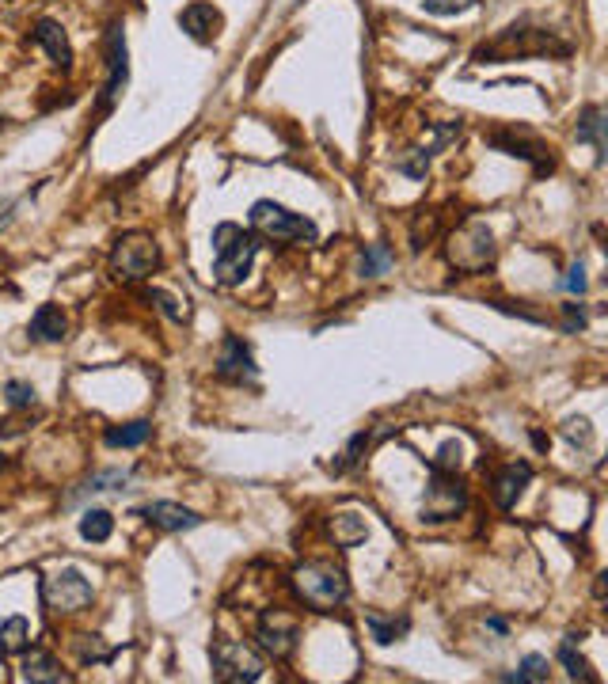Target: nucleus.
<instances>
[{
	"label": "nucleus",
	"mask_w": 608,
	"mask_h": 684,
	"mask_svg": "<svg viewBox=\"0 0 608 684\" xmlns=\"http://www.w3.org/2000/svg\"><path fill=\"white\" fill-rule=\"evenodd\" d=\"M247 217H251L255 236L274 240V244H316V240H320L316 221H308L304 213H293V209L278 206V202H270V198H259Z\"/></svg>",
	"instance_id": "7ed1b4c3"
},
{
	"label": "nucleus",
	"mask_w": 608,
	"mask_h": 684,
	"mask_svg": "<svg viewBox=\"0 0 608 684\" xmlns=\"http://www.w3.org/2000/svg\"><path fill=\"white\" fill-rule=\"evenodd\" d=\"M559 662L567 665V677L570 681H586V684H597V673L589 669V662L574 650V635H567L563 643H559Z\"/></svg>",
	"instance_id": "b1692460"
},
{
	"label": "nucleus",
	"mask_w": 608,
	"mask_h": 684,
	"mask_svg": "<svg viewBox=\"0 0 608 684\" xmlns=\"http://www.w3.org/2000/svg\"><path fill=\"white\" fill-rule=\"evenodd\" d=\"M111 654L114 650H107L95 635H84V639H80V662H111Z\"/></svg>",
	"instance_id": "473e14b6"
},
{
	"label": "nucleus",
	"mask_w": 608,
	"mask_h": 684,
	"mask_svg": "<svg viewBox=\"0 0 608 684\" xmlns=\"http://www.w3.org/2000/svg\"><path fill=\"white\" fill-rule=\"evenodd\" d=\"M502 681H510V684H540V681H548V658H544V654H529V658H521L517 673H502Z\"/></svg>",
	"instance_id": "393cba45"
},
{
	"label": "nucleus",
	"mask_w": 608,
	"mask_h": 684,
	"mask_svg": "<svg viewBox=\"0 0 608 684\" xmlns=\"http://www.w3.org/2000/svg\"><path fill=\"white\" fill-rule=\"evenodd\" d=\"M293 589H297V597L312 612H335L350 597L346 570L331 567V563H301V567H293Z\"/></svg>",
	"instance_id": "f03ea898"
},
{
	"label": "nucleus",
	"mask_w": 608,
	"mask_h": 684,
	"mask_svg": "<svg viewBox=\"0 0 608 684\" xmlns=\"http://www.w3.org/2000/svg\"><path fill=\"white\" fill-rule=\"evenodd\" d=\"M449 259H453L460 270H483V266H491V259H494L491 232L483 225H468L460 236H453Z\"/></svg>",
	"instance_id": "9d476101"
},
{
	"label": "nucleus",
	"mask_w": 608,
	"mask_h": 684,
	"mask_svg": "<svg viewBox=\"0 0 608 684\" xmlns=\"http://www.w3.org/2000/svg\"><path fill=\"white\" fill-rule=\"evenodd\" d=\"M137 517H145L152 529H164V532H183V529H198L202 525V517L187 506H179V502H149V506H141Z\"/></svg>",
	"instance_id": "ddd939ff"
},
{
	"label": "nucleus",
	"mask_w": 608,
	"mask_h": 684,
	"mask_svg": "<svg viewBox=\"0 0 608 684\" xmlns=\"http://www.w3.org/2000/svg\"><path fill=\"white\" fill-rule=\"evenodd\" d=\"M209 658H213V677L221 684H251L263 677V658L240 639H213Z\"/></svg>",
	"instance_id": "423d86ee"
},
{
	"label": "nucleus",
	"mask_w": 608,
	"mask_h": 684,
	"mask_svg": "<svg viewBox=\"0 0 608 684\" xmlns=\"http://www.w3.org/2000/svg\"><path fill=\"white\" fill-rule=\"evenodd\" d=\"M475 4H479V0H422V8H426L430 16H460V12H468Z\"/></svg>",
	"instance_id": "7c9ffc66"
},
{
	"label": "nucleus",
	"mask_w": 608,
	"mask_h": 684,
	"mask_svg": "<svg viewBox=\"0 0 608 684\" xmlns=\"http://www.w3.org/2000/svg\"><path fill=\"white\" fill-rule=\"evenodd\" d=\"M456 464H460V441H445L441 449H437L434 464L430 468H445V472H456Z\"/></svg>",
	"instance_id": "72a5a7b5"
},
{
	"label": "nucleus",
	"mask_w": 608,
	"mask_h": 684,
	"mask_svg": "<svg viewBox=\"0 0 608 684\" xmlns=\"http://www.w3.org/2000/svg\"><path fill=\"white\" fill-rule=\"evenodd\" d=\"M23 681L31 684H65L69 681V673L61 669L54 654H46V650H27L23 654Z\"/></svg>",
	"instance_id": "f3484780"
},
{
	"label": "nucleus",
	"mask_w": 608,
	"mask_h": 684,
	"mask_svg": "<svg viewBox=\"0 0 608 684\" xmlns=\"http://www.w3.org/2000/svg\"><path fill=\"white\" fill-rule=\"evenodd\" d=\"M145 297H149V301H156V308H160V312H164V316H168V320H183V312H179V308H175V301H171L168 293H160V289H149V293H145Z\"/></svg>",
	"instance_id": "f704fd0d"
},
{
	"label": "nucleus",
	"mask_w": 608,
	"mask_h": 684,
	"mask_svg": "<svg viewBox=\"0 0 608 684\" xmlns=\"http://www.w3.org/2000/svg\"><path fill=\"white\" fill-rule=\"evenodd\" d=\"M255 251H259L255 232H244L232 221H221L213 228V278L221 285H240L255 263Z\"/></svg>",
	"instance_id": "f257e3e1"
},
{
	"label": "nucleus",
	"mask_w": 608,
	"mask_h": 684,
	"mask_svg": "<svg viewBox=\"0 0 608 684\" xmlns=\"http://www.w3.org/2000/svg\"><path fill=\"white\" fill-rule=\"evenodd\" d=\"M42 597L54 612H80L92 605V582L80 570H57L54 578L42 582Z\"/></svg>",
	"instance_id": "0eeeda50"
},
{
	"label": "nucleus",
	"mask_w": 608,
	"mask_h": 684,
	"mask_svg": "<svg viewBox=\"0 0 608 684\" xmlns=\"http://www.w3.org/2000/svg\"><path fill=\"white\" fill-rule=\"evenodd\" d=\"M0 472H4V456H0Z\"/></svg>",
	"instance_id": "ea45409f"
},
{
	"label": "nucleus",
	"mask_w": 608,
	"mask_h": 684,
	"mask_svg": "<svg viewBox=\"0 0 608 684\" xmlns=\"http://www.w3.org/2000/svg\"><path fill=\"white\" fill-rule=\"evenodd\" d=\"M65 331H69L65 312H61L57 304H38V312L31 316V335H35L38 342H61L65 339Z\"/></svg>",
	"instance_id": "a211bd4d"
},
{
	"label": "nucleus",
	"mask_w": 608,
	"mask_h": 684,
	"mask_svg": "<svg viewBox=\"0 0 608 684\" xmlns=\"http://www.w3.org/2000/svg\"><path fill=\"white\" fill-rule=\"evenodd\" d=\"M369 441H373V434H365V430H361V434H354V437H350V445H346V449H342V456H339V460L331 464V472H346L350 464H358V460H361V453L369 449Z\"/></svg>",
	"instance_id": "c85d7f7f"
},
{
	"label": "nucleus",
	"mask_w": 608,
	"mask_h": 684,
	"mask_svg": "<svg viewBox=\"0 0 608 684\" xmlns=\"http://www.w3.org/2000/svg\"><path fill=\"white\" fill-rule=\"evenodd\" d=\"M4 396H8L12 407H31V403H35V388H31L27 380H8V384H4Z\"/></svg>",
	"instance_id": "2f4dec72"
},
{
	"label": "nucleus",
	"mask_w": 608,
	"mask_h": 684,
	"mask_svg": "<svg viewBox=\"0 0 608 684\" xmlns=\"http://www.w3.org/2000/svg\"><path fill=\"white\" fill-rule=\"evenodd\" d=\"M464 506H468V487L456 479V472L430 468V483H426V498H422V521L445 525V521L460 517Z\"/></svg>",
	"instance_id": "39448f33"
},
{
	"label": "nucleus",
	"mask_w": 608,
	"mask_h": 684,
	"mask_svg": "<svg viewBox=\"0 0 608 684\" xmlns=\"http://www.w3.org/2000/svg\"><path fill=\"white\" fill-rule=\"evenodd\" d=\"M529 483H532V468L525 460H521V464H506L491 483V494H494V502H498V510H513L517 498L525 494Z\"/></svg>",
	"instance_id": "2eb2a0df"
},
{
	"label": "nucleus",
	"mask_w": 608,
	"mask_h": 684,
	"mask_svg": "<svg viewBox=\"0 0 608 684\" xmlns=\"http://www.w3.org/2000/svg\"><path fill=\"white\" fill-rule=\"evenodd\" d=\"M111 270L118 282H141L152 270H160V244L145 232H126L118 236L111 251Z\"/></svg>",
	"instance_id": "20e7f679"
},
{
	"label": "nucleus",
	"mask_w": 608,
	"mask_h": 684,
	"mask_svg": "<svg viewBox=\"0 0 608 684\" xmlns=\"http://www.w3.org/2000/svg\"><path fill=\"white\" fill-rule=\"evenodd\" d=\"M365 627L373 631V639H377L380 646H388V643H399V639L407 635L411 620H407V616H380V612H365Z\"/></svg>",
	"instance_id": "aec40b11"
},
{
	"label": "nucleus",
	"mask_w": 608,
	"mask_h": 684,
	"mask_svg": "<svg viewBox=\"0 0 608 684\" xmlns=\"http://www.w3.org/2000/svg\"><path fill=\"white\" fill-rule=\"evenodd\" d=\"M179 27L187 31L194 42H202V46H209V42H217V35H221V27H225V16L209 4V0H190L187 8L179 12Z\"/></svg>",
	"instance_id": "f8f14e48"
},
{
	"label": "nucleus",
	"mask_w": 608,
	"mask_h": 684,
	"mask_svg": "<svg viewBox=\"0 0 608 684\" xmlns=\"http://www.w3.org/2000/svg\"><path fill=\"white\" fill-rule=\"evenodd\" d=\"M130 80V54H126V35L122 27L114 23L111 35H107V84H103V99H99V111H111L114 99L122 95Z\"/></svg>",
	"instance_id": "1a4fd4ad"
},
{
	"label": "nucleus",
	"mask_w": 608,
	"mask_h": 684,
	"mask_svg": "<svg viewBox=\"0 0 608 684\" xmlns=\"http://www.w3.org/2000/svg\"><path fill=\"white\" fill-rule=\"evenodd\" d=\"M217 373L225 380H236V384H244V380H255V358H251V346L244 339H236V335H228L221 342V354H217Z\"/></svg>",
	"instance_id": "4468645a"
},
{
	"label": "nucleus",
	"mask_w": 608,
	"mask_h": 684,
	"mask_svg": "<svg viewBox=\"0 0 608 684\" xmlns=\"http://www.w3.org/2000/svg\"><path fill=\"white\" fill-rule=\"evenodd\" d=\"M487 627H491V631H498V635H506V631H510V627H506V620H502V616H491V620H487Z\"/></svg>",
	"instance_id": "58836bf2"
},
{
	"label": "nucleus",
	"mask_w": 608,
	"mask_h": 684,
	"mask_svg": "<svg viewBox=\"0 0 608 684\" xmlns=\"http://www.w3.org/2000/svg\"><path fill=\"white\" fill-rule=\"evenodd\" d=\"M114 532V517L107 510H88L80 517V536L84 540H92V544H103V540H111Z\"/></svg>",
	"instance_id": "a878e982"
},
{
	"label": "nucleus",
	"mask_w": 608,
	"mask_h": 684,
	"mask_svg": "<svg viewBox=\"0 0 608 684\" xmlns=\"http://www.w3.org/2000/svg\"><path fill=\"white\" fill-rule=\"evenodd\" d=\"M35 42L50 54V61H54L57 69H69L73 65V46H69V38H65V31L57 27L54 19H38Z\"/></svg>",
	"instance_id": "dca6fc26"
},
{
	"label": "nucleus",
	"mask_w": 608,
	"mask_h": 684,
	"mask_svg": "<svg viewBox=\"0 0 608 684\" xmlns=\"http://www.w3.org/2000/svg\"><path fill=\"white\" fill-rule=\"evenodd\" d=\"M563 289H567V293H586V266L582 263L570 266L567 278H563Z\"/></svg>",
	"instance_id": "c9c22d12"
},
{
	"label": "nucleus",
	"mask_w": 608,
	"mask_h": 684,
	"mask_svg": "<svg viewBox=\"0 0 608 684\" xmlns=\"http://www.w3.org/2000/svg\"><path fill=\"white\" fill-rule=\"evenodd\" d=\"M388 270H392V247L388 244L365 247V255H361V278H380Z\"/></svg>",
	"instance_id": "bb28decb"
},
{
	"label": "nucleus",
	"mask_w": 608,
	"mask_h": 684,
	"mask_svg": "<svg viewBox=\"0 0 608 684\" xmlns=\"http://www.w3.org/2000/svg\"><path fill=\"white\" fill-rule=\"evenodd\" d=\"M563 312H567V323H563V331H582L586 327V316H582V308L578 304H563Z\"/></svg>",
	"instance_id": "e433bc0d"
},
{
	"label": "nucleus",
	"mask_w": 608,
	"mask_h": 684,
	"mask_svg": "<svg viewBox=\"0 0 608 684\" xmlns=\"http://www.w3.org/2000/svg\"><path fill=\"white\" fill-rule=\"evenodd\" d=\"M297 639H301V627L297 620H289L285 612H263L259 624H255V643L263 654H270L274 662H285L293 650H297Z\"/></svg>",
	"instance_id": "6e6552de"
},
{
	"label": "nucleus",
	"mask_w": 608,
	"mask_h": 684,
	"mask_svg": "<svg viewBox=\"0 0 608 684\" xmlns=\"http://www.w3.org/2000/svg\"><path fill=\"white\" fill-rule=\"evenodd\" d=\"M605 111L601 107H586L578 118V141H589L597 149V164H605Z\"/></svg>",
	"instance_id": "6ab92c4d"
},
{
	"label": "nucleus",
	"mask_w": 608,
	"mask_h": 684,
	"mask_svg": "<svg viewBox=\"0 0 608 684\" xmlns=\"http://www.w3.org/2000/svg\"><path fill=\"white\" fill-rule=\"evenodd\" d=\"M430 160H434V156H430L426 149H411L407 156H403V160H399L396 168L403 171V175H411V179H422V175H426V168H430Z\"/></svg>",
	"instance_id": "c756f323"
},
{
	"label": "nucleus",
	"mask_w": 608,
	"mask_h": 684,
	"mask_svg": "<svg viewBox=\"0 0 608 684\" xmlns=\"http://www.w3.org/2000/svg\"><path fill=\"white\" fill-rule=\"evenodd\" d=\"M130 483V472H122V468H107V472H95L80 494H99V491H114V487H126Z\"/></svg>",
	"instance_id": "cd10ccee"
},
{
	"label": "nucleus",
	"mask_w": 608,
	"mask_h": 684,
	"mask_svg": "<svg viewBox=\"0 0 608 684\" xmlns=\"http://www.w3.org/2000/svg\"><path fill=\"white\" fill-rule=\"evenodd\" d=\"M331 536H335V544L339 548H354V544H361L365 536H369V529H365V521H361L358 513H335L331 517Z\"/></svg>",
	"instance_id": "4be33fe9"
},
{
	"label": "nucleus",
	"mask_w": 608,
	"mask_h": 684,
	"mask_svg": "<svg viewBox=\"0 0 608 684\" xmlns=\"http://www.w3.org/2000/svg\"><path fill=\"white\" fill-rule=\"evenodd\" d=\"M27 639H31V627H27V620H23V616L4 620V624H0V658L27 650Z\"/></svg>",
	"instance_id": "5701e85b"
},
{
	"label": "nucleus",
	"mask_w": 608,
	"mask_h": 684,
	"mask_svg": "<svg viewBox=\"0 0 608 684\" xmlns=\"http://www.w3.org/2000/svg\"><path fill=\"white\" fill-rule=\"evenodd\" d=\"M487 141H491L494 149L506 152V156L532 160L540 175H544V171H551V156H548L551 149H544V145H540L532 133H525V130H494V133H487Z\"/></svg>",
	"instance_id": "9b49d317"
},
{
	"label": "nucleus",
	"mask_w": 608,
	"mask_h": 684,
	"mask_svg": "<svg viewBox=\"0 0 608 684\" xmlns=\"http://www.w3.org/2000/svg\"><path fill=\"white\" fill-rule=\"evenodd\" d=\"M152 437V422L145 418H137V422H126V426H111L103 441L111 445V449H137V445H145Z\"/></svg>",
	"instance_id": "412c9836"
},
{
	"label": "nucleus",
	"mask_w": 608,
	"mask_h": 684,
	"mask_svg": "<svg viewBox=\"0 0 608 684\" xmlns=\"http://www.w3.org/2000/svg\"><path fill=\"white\" fill-rule=\"evenodd\" d=\"M12 209H16V202H12V198H4V202H0V228L12 221Z\"/></svg>",
	"instance_id": "4c0bfd02"
}]
</instances>
